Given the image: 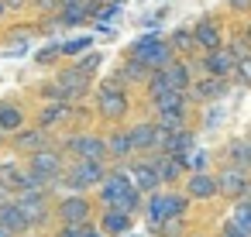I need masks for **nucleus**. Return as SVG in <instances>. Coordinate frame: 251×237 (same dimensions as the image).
Segmentation results:
<instances>
[{
	"label": "nucleus",
	"mask_w": 251,
	"mask_h": 237,
	"mask_svg": "<svg viewBox=\"0 0 251 237\" xmlns=\"http://www.w3.org/2000/svg\"><path fill=\"white\" fill-rule=\"evenodd\" d=\"M107 162H66V172H62V179L55 182L59 189H66V192H83V196H90V189H97L103 179H107Z\"/></svg>",
	"instance_id": "obj_3"
},
{
	"label": "nucleus",
	"mask_w": 251,
	"mask_h": 237,
	"mask_svg": "<svg viewBox=\"0 0 251 237\" xmlns=\"http://www.w3.org/2000/svg\"><path fill=\"white\" fill-rule=\"evenodd\" d=\"M155 124L165 131V134H176L182 127H193L189 124V110H165V114H155Z\"/></svg>",
	"instance_id": "obj_28"
},
{
	"label": "nucleus",
	"mask_w": 251,
	"mask_h": 237,
	"mask_svg": "<svg viewBox=\"0 0 251 237\" xmlns=\"http://www.w3.org/2000/svg\"><path fill=\"white\" fill-rule=\"evenodd\" d=\"M79 117V110H76V103H42L38 107V114H35V127H42V131H59V127H66L69 120H76Z\"/></svg>",
	"instance_id": "obj_11"
},
{
	"label": "nucleus",
	"mask_w": 251,
	"mask_h": 237,
	"mask_svg": "<svg viewBox=\"0 0 251 237\" xmlns=\"http://www.w3.org/2000/svg\"><path fill=\"white\" fill-rule=\"evenodd\" d=\"M0 227L11 230L14 237H28V234H31V230H28V220H25V213L18 210V203H14V199L0 203Z\"/></svg>",
	"instance_id": "obj_23"
},
{
	"label": "nucleus",
	"mask_w": 251,
	"mask_h": 237,
	"mask_svg": "<svg viewBox=\"0 0 251 237\" xmlns=\"http://www.w3.org/2000/svg\"><path fill=\"white\" fill-rule=\"evenodd\" d=\"M155 42H162V35H158V31H148V35H141V38H138V42L127 48V59H138V55H145V52H148Z\"/></svg>",
	"instance_id": "obj_36"
},
{
	"label": "nucleus",
	"mask_w": 251,
	"mask_h": 237,
	"mask_svg": "<svg viewBox=\"0 0 251 237\" xmlns=\"http://www.w3.org/2000/svg\"><path fill=\"white\" fill-rule=\"evenodd\" d=\"M97 220V203L83 192H62L55 199V223H69V227H86Z\"/></svg>",
	"instance_id": "obj_6"
},
{
	"label": "nucleus",
	"mask_w": 251,
	"mask_h": 237,
	"mask_svg": "<svg viewBox=\"0 0 251 237\" xmlns=\"http://www.w3.org/2000/svg\"><path fill=\"white\" fill-rule=\"evenodd\" d=\"M0 237H14V234H11V230H4V227H0Z\"/></svg>",
	"instance_id": "obj_48"
},
{
	"label": "nucleus",
	"mask_w": 251,
	"mask_h": 237,
	"mask_svg": "<svg viewBox=\"0 0 251 237\" xmlns=\"http://www.w3.org/2000/svg\"><path fill=\"white\" fill-rule=\"evenodd\" d=\"M59 59H62L59 42H52V45H45V48H38V52H35V66H55Z\"/></svg>",
	"instance_id": "obj_37"
},
{
	"label": "nucleus",
	"mask_w": 251,
	"mask_h": 237,
	"mask_svg": "<svg viewBox=\"0 0 251 237\" xmlns=\"http://www.w3.org/2000/svg\"><path fill=\"white\" fill-rule=\"evenodd\" d=\"M7 141H11V151H14L18 158H28V155H35V151H42V148L55 144V141H52V134H49V131H42V127H35V124L21 127V131H18V134H11Z\"/></svg>",
	"instance_id": "obj_10"
},
{
	"label": "nucleus",
	"mask_w": 251,
	"mask_h": 237,
	"mask_svg": "<svg viewBox=\"0 0 251 237\" xmlns=\"http://www.w3.org/2000/svg\"><path fill=\"white\" fill-rule=\"evenodd\" d=\"M145 162L155 168V175H158V186H162V189H179V182L189 175V172H186V165H182V158H172V155H148Z\"/></svg>",
	"instance_id": "obj_12"
},
{
	"label": "nucleus",
	"mask_w": 251,
	"mask_h": 237,
	"mask_svg": "<svg viewBox=\"0 0 251 237\" xmlns=\"http://www.w3.org/2000/svg\"><path fill=\"white\" fill-rule=\"evenodd\" d=\"M162 72H165V79H169L172 90H182V93H186V90L193 86V66H189V59H179V55H176Z\"/></svg>",
	"instance_id": "obj_24"
},
{
	"label": "nucleus",
	"mask_w": 251,
	"mask_h": 237,
	"mask_svg": "<svg viewBox=\"0 0 251 237\" xmlns=\"http://www.w3.org/2000/svg\"><path fill=\"white\" fill-rule=\"evenodd\" d=\"M172 86H169V79H165V72H151L148 79H145V93H148V100H155V96H162V93H169Z\"/></svg>",
	"instance_id": "obj_34"
},
{
	"label": "nucleus",
	"mask_w": 251,
	"mask_h": 237,
	"mask_svg": "<svg viewBox=\"0 0 251 237\" xmlns=\"http://www.w3.org/2000/svg\"><path fill=\"white\" fill-rule=\"evenodd\" d=\"M176 59V52H172V45H169V38H162V42H155L145 55H138V62L148 69V72H162L169 62Z\"/></svg>",
	"instance_id": "obj_22"
},
{
	"label": "nucleus",
	"mask_w": 251,
	"mask_h": 237,
	"mask_svg": "<svg viewBox=\"0 0 251 237\" xmlns=\"http://www.w3.org/2000/svg\"><path fill=\"white\" fill-rule=\"evenodd\" d=\"M90 227V223H86ZM86 227H69V223H55V234L52 237H83V230Z\"/></svg>",
	"instance_id": "obj_40"
},
{
	"label": "nucleus",
	"mask_w": 251,
	"mask_h": 237,
	"mask_svg": "<svg viewBox=\"0 0 251 237\" xmlns=\"http://www.w3.org/2000/svg\"><path fill=\"white\" fill-rule=\"evenodd\" d=\"M100 62H103V55H100V52H86V55H79V59H76V66H73V69H76V72H83L86 79H93Z\"/></svg>",
	"instance_id": "obj_33"
},
{
	"label": "nucleus",
	"mask_w": 251,
	"mask_h": 237,
	"mask_svg": "<svg viewBox=\"0 0 251 237\" xmlns=\"http://www.w3.org/2000/svg\"><path fill=\"white\" fill-rule=\"evenodd\" d=\"M0 144H7V134H4V131H0Z\"/></svg>",
	"instance_id": "obj_50"
},
{
	"label": "nucleus",
	"mask_w": 251,
	"mask_h": 237,
	"mask_svg": "<svg viewBox=\"0 0 251 237\" xmlns=\"http://www.w3.org/2000/svg\"><path fill=\"white\" fill-rule=\"evenodd\" d=\"M234 79H241L244 86H251V55L237 62V76H234Z\"/></svg>",
	"instance_id": "obj_41"
},
{
	"label": "nucleus",
	"mask_w": 251,
	"mask_h": 237,
	"mask_svg": "<svg viewBox=\"0 0 251 237\" xmlns=\"http://www.w3.org/2000/svg\"><path fill=\"white\" fill-rule=\"evenodd\" d=\"M234 227H241L244 234H251V199H237L230 206V216H227Z\"/></svg>",
	"instance_id": "obj_31"
},
{
	"label": "nucleus",
	"mask_w": 251,
	"mask_h": 237,
	"mask_svg": "<svg viewBox=\"0 0 251 237\" xmlns=\"http://www.w3.org/2000/svg\"><path fill=\"white\" fill-rule=\"evenodd\" d=\"M189 103H220L227 96V79H217V76H203L196 79L189 90H186Z\"/></svg>",
	"instance_id": "obj_15"
},
{
	"label": "nucleus",
	"mask_w": 251,
	"mask_h": 237,
	"mask_svg": "<svg viewBox=\"0 0 251 237\" xmlns=\"http://www.w3.org/2000/svg\"><path fill=\"white\" fill-rule=\"evenodd\" d=\"M182 192L189 203H210V199H217V175L213 172H189L182 179Z\"/></svg>",
	"instance_id": "obj_14"
},
{
	"label": "nucleus",
	"mask_w": 251,
	"mask_h": 237,
	"mask_svg": "<svg viewBox=\"0 0 251 237\" xmlns=\"http://www.w3.org/2000/svg\"><path fill=\"white\" fill-rule=\"evenodd\" d=\"M14 203H18V210L25 213V220H28V230H31V234H42V230H49V227L55 223V196H52L49 189L18 192V196H14Z\"/></svg>",
	"instance_id": "obj_2"
},
{
	"label": "nucleus",
	"mask_w": 251,
	"mask_h": 237,
	"mask_svg": "<svg viewBox=\"0 0 251 237\" xmlns=\"http://www.w3.org/2000/svg\"><path fill=\"white\" fill-rule=\"evenodd\" d=\"M31 4V0H4V7H7V14H18V11H25Z\"/></svg>",
	"instance_id": "obj_43"
},
{
	"label": "nucleus",
	"mask_w": 251,
	"mask_h": 237,
	"mask_svg": "<svg viewBox=\"0 0 251 237\" xmlns=\"http://www.w3.org/2000/svg\"><path fill=\"white\" fill-rule=\"evenodd\" d=\"M193 148H196V131H193V127H182V131L169 134L165 155H172V158H186V155H189Z\"/></svg>",
	"instance_id": "obj_26"
},
{
	"label": "nucleus",
	"mask_w": 251,
	"mask_h": 237,
	"mask_svg": "<svg viewBox=\"0 0 251 237\" xmlns=\"http://www.w3.org/2000/svg\"><path fill=\"white\" fill-rule=\"evenodd\" d=\"M59 148L69 162H107V141L93 131H73L59 141Z\"/></svg>",
	"instance_id": "obj_5"
},
{
	"label": "nucleus",
	"mask_w": 251,
	"mask_h": 237,
	"mask_svg": "<svg viewBox=\"0 0 251 237\" xmlns=\"http://www.w3.org/2000/svg\"><path fill=\"white\" fill-rule=\"evenodd\" d=\"M97 114H100V120L110 124V127H121V120H127V114H131L127 86H121L114 76L97 86Z\"/></svg>",
	"instance_id": "obj_1"
},
{
	"label": "nucleus",
	"mask_w": 251,
	"mask_h": 237,
	"mask_svg": "<svg viewBox=\"0 0 251 237\" xmlns=\"http://www.w3.org/2000/svg\"><path fill=\"white\" fill-rule=\"evenodd\" d=\"M151 107H155V114H165V110H189V96H186L182 90H169V93L155 96Z\"/></svg>",
	"instance_id": "obj_27"
},
{
	"label": "nucleus",
	"mask_w": 251,
	"mask_h": 237,
	"mask_svg": "<svg viewBox=\"0 0 251 237\" xmlns=\"http://www.w3.org/2000/svg\"><path fill=\"white\" fill-rule=\"evenodd\" d=\"M227 48H230V52H234V59H237V62H241V59H248V55H251V45H248V38H244V35H237V38H234V42H230V45H227Z\"/></svg>",
	"instance_id": "obj_39"
},
{
	"label": "nucleus",
	"mask_w": 251,
	"mask_h": 237,
	"mask_svg": "<svg viewBox=\"0 0 251 237\" xmlns=\"http://www.w3.org/2000/svg\"><path fill=\"white\" fill-rule=\"evenodd\" d=\"M121 14V4L117 0H93V7H90V21H100V28L107 21H114Z\"/></svg>",
	"instance_id": "obj_30"
},
{
	"label": "nucleus",
	"mask_w": 251,
	"mask_h": 237,
	"mask_svg": "<svg viewBox=\"0 0 251 237\" xmlns=\"http://www.w3.org/2000/svg\"><path fill=\"white\" fill-rule=\"evenodd\" d=\"M7 199H14V196H11V189H7L4 182H0V203H7Z\"/></svg>",
	"instance_id": "obj_45"
},
{
	"label": "nucleus",
	"mask_w": 251,
	"mask_h": 237,
	"mask_svg": "<svg viewBox=\"0 0 251 237\" xmlns=\"http://www.w3.org/2000/svg\"><path fill=\"white\" fill-rule=\"evenodd\" d=\"M83 237H103V234H100V230H97V227H93V223H90V227H86V230H83Z\"/></svg>",
	"instance_id": "obj_46"
},
{
	"label": "nucleus",
	"mask_w": 251,
	"mask_h": 237,
	"mask_svg": "<svg viewBox=\"0 0 251 237\" xmlns=\"http://www.w3.org/2000/svg\"><path fill=\"white\" fill-rule=\"evenodd\" d=\"M230 7H234V11H248V7H251V0H230Z\"/></svg>",
	"instance_id": "obj_44"
},
{
	"label": "nucleus",
	"mask_w": 251,
	"mask_h": 237,
	"mask_svg": "<svg viewBox=\"0 0 251 237\" xmlns=\"http://www.w3.org/2000/svg\"><path fill=\"white\" fill-rule=\"evenodd\" d=\"M4 14H7V7H4V0H0V18H4Z\"/></svg>",
	"instance_id": "obj_49"
},
{
	"label": "nucleus",
	"mask_w": 251,
	"mask_h": 237,
	"mask_svg": "<svg viewBox=\"0 0 251 237\" xmlns=\"http://www.w3.org/2000/svg\"><path fill=\"white\" fill-rule=\"evenodd\" d=\"M103 141H107V162H114V165H127V162L134 158L131 141H127V127H114L110 134H103Z\"/></svg>",
	"instance_id": "obj_20"
},
{
	"label": "nucleus",
	"mask_w": 251,
	"mask_h": 237,
	"mask_svg": "<svg viewBox=\"0 0 251 237\" xmlns=\"http://www.w3.org/2000/svg\"><path fill=\"white\" fill-rule=\"evenodd\" d=\"M213 175H217V196H224L227 203H237V199H244L251 192V172H244V168L224 165Z\"/></svg>",
	"instance_id": "obj_8"
},
{
	"label": "nucleus",
	"mask_w": 251,
	"mask_h": 237,
	"mask_svg": "<svg viewBox=\"0 0 251 237\" xmlns=\"http://www.w3.org/2000/svg\"><path fill=\"white\" fill-rule=\"evenodd\" d=\"M148 76H151V72H148L138 59H124V66H117V76H114V79H117L121 86H145Z\"/></svg>",
	"instance_id": "obj_25"
},
{
	"label": "nucleus",
	"mask_w": 251,
	"mask_h": 237,
	"mask_svg": "<svg viewBox=\"0 0 251 237\" xmlns=\"http://www.w3.org/2000/svg\"><path fill=\"white\" fill-rule=\"evenodd\" d=\"M193 45H196V52H213V48H220V45H227L224 42V31H220V24L213 21V18H203L196 28H193Z\"/></svg>",
	"instance_id": "obj_17"
},
{
	"label": "nucleus",
	"mask_w": 251,
	"mask_h": 237,
	"mask_svg": "<svg viewBox=\"0 0 251 237\" xmlns=\"http://www.w3.org/2000/svg\"><path fill=\"white\" fill-rule=\"evenodd\" d=\"M28 237H45V234H28Z\"/></svg>",
	"instance_id": "obj_52"
},
{
	"label": "nucleus",
	"mask_w": 251,
	"mask_h": 237,
	"mask_svg": "<svg viewBox=\"0 0 251 237\" xmlns=\"http://www.w3.org/2000/svg\"><path fill=\"white\" fill-rule=\"evenodd\" d=\"M224 158H227V165L251 172V148H248V141H230L227 151H224Z\"/></svg>",
	"instance_id": "obj_29"
},
{
	"label": "nucleus",
	"mask_w": 251,
	"mask_h": 237,
	"mask_svg": "<svg viewBox=\"0 0 251 237\" xmlns=\"http://www.w3.org/2000/svg\"><path fill=\"white\" fill-rule=\"evenodd\" d=\"M93 227H97L103 237H124V234L134 227V216H124V213H117V210H97Z\"/></svg>",
	"instance_id": "obj_19"
},
{
	"label": "nucleus",
	"mask_w": 251,
	"mask_h": 237,
	"mask_svg": "<svg viewBox=\"0 0 251 237\" xmlns=\"http://www.w3.org/2000/svg\"><path fill=\"white\" fill-rule=\"evenodd\" d=\"M21 127H28V110H25L18 100H0V131L11 138V134H18Z\"/></svg>",
	"instance_id": "obj_21"
},
{
	"label": "nucleus",
	"mask_w": 251,
	"mask_h": 237,
	"mask_svg": "<svg viewBox=\"0 0 251 237\" xmlns=\"http://www.w3.org/2000/svg\"><path fill=\"white\" fill-rule=\"evenodd\" d=\"M169 45H172V52H176L179 59H189V55L196 52V45H193V31H186V28H182V31H176Z\"/></svg>",
	"instance_id": "obj_32"
},
{
	"label": "nucleus",
	"mask_w": 251,
	"mask_h": 237,
	"mask_svg": "<svg viewBox=\"0 0 251 237\" xmlns=\"http://www.w3.org/2000/svg\"><path fill=\"white\" fill-rule=\"evenodd\" d=\"M244 38H248V45H251V24H248V28H244Z\"/></svg>",
	"instance_id": "obj_47"
},
{
	"label": "nucleus",
	"mask_w": 251,
	"mask_h": 237,
	"mask_svg": "<svg viewBox=\"0 0 251 237\" xmlns=\"http://www.w3.org/2000/svg\"><path fill=\"white\" fill-rule=\"evenodd\" d=\"M127 141H131L134 158H148L151 144H155V120H134L127 127Z\"/></svg>",
	"instance_id": "obj_18"
},
{
	"label": "nucleus",
	"mask_w": 251,
	"mask_h": 237,
	"mask_svg": "<svg viewBox=\"0 0 251 237\" xmlns=\"http://www.w3.org/2000/svg\"><path fill=\"white\" fill-rule=\"evenodd\" d=\"M186 237H206V234H186Z\"/></svg>",
	"instance_id": "obj_51"
},
{
	"label": "nucleus",
	"mask_w": 251,
	"mask_h": 237,
	"mask_svg": "<svg viewBox=\"0 0 251 237\" xmlns=\"http://www.w3.org/2000/svg\"><path fill=\"white\" fill-rule=\"evenodd\" d=\"M186 213H189V199L182 189H158V192L145 196V216H148L151 230L158 223H165L172 216H186Z\"/></svg>",
	"instance_id": "obj_4"
},
{
	"label": "nucleus",
	"mask_w": 251,
	"mask_h": 237,
	"mask_svg": "<svg viewBox=\"0 0 251 237\" xmlns=\"http://www.w3.org/2000/svg\"><path fill=\"white\" fill-rule=\"evenodd\" d=\"M248 148H251V134H248Z\"/></svg>",
	"instance_id": "obj_53"
},
{
	"label": "nucleus",
	"mask_w": 251,
	"mask_h": 237,
	"mask_svg": "<svg viewBox=\"0 0 251 237\" xmlns=\"http://www.w3.org/2000/svg\"><path fill=\"white\" fill-rule=\"evenodd\" d=\"M182 165H186V172H210L206 165H210V155L203 151V148H193L186 158H182Z\"/></svg>",
	"instance_id": "obj_35"
},
{
	"label": "nucleus",
	"mask_w": 251,
	"mask_h": 237,
	"mask_svg": "<svg viewBox=\"0 0 251 237\" xmlns=\"http://www.w3.org/2000/svg\"><path fill=\"white\" fill-rule=\"evenodd\" d=\"M124 168H127V175H131V186H134L141 196H151V192H158V189H162V186H158L155 168H151L145 158H131Z\"/></svg>",
	"instance_id": "obj_16"
},
{
	"label": "nucleus",
	"mask_w": 251,
	"mask_h": 237,
	"mask_svg": "<svg viewBox=\"0 0 251 237\" xmlns=\"http://www.w3.org/2000/svg\"><path fill=\"white\" fill-rule=\"evenodd\" d=\"M52 79H55V86L62 90L66 103H79V100H86V96H90V90H93V79H86V76H83V72H76L73 66H62Z\"/></svg>",
	"instance_id": "obj_9"
},
{
	"label": "nucleus",
	"mask_w": 251,
	"mask_h": 237,
	"mask_svg": "<svg viewBox=\"0 0 251 237\" xmlns=\"http://www.w3.org/2000/svg\"><path fill=\"white\" fill-rule=\"evenodd\" d=\"M66 155H62V148L59 144H49V148H42V151H35V155H28L25 158V168L28 172H35V175H42L45 182H49V192L55 189V182L62 179V172H66Z\"/></svg>",
	"instance_id": "obj_7"
},
{
	"label": "nucleus",
	"mask_w": 251,
	"mask_h": 237,
	"mask_svg": "<svg viewBox=\"0 0 251 237\" xmlns=\"http://www.w3.org/2000/svg\"><path fill=\"white\" fill-rule=\"evenodd\" d=\"M90 45H93V38H73V42H59L62 59H66V55H83V52H90Z\"/></svg>",
	"instance_id": "obj_38"
},
{
	"label": "nucleus",
	"mask_w": 251,
	"mask_h": 237,
	"mask_svg": "<svg viewBox=\"0 0 251 237\" xmlns=\"http://www.w3.org/2000/svg\"><path fill=\"white\" fill-rule=\"evenodd\" d=\"M200 66H203V72H206V76H217V79H227V83L237 76V59H234V52H230L227 45H220V48L206 52Z\"/></svg>",
	"instance_id": "obj_13"
},
{
	"label": "nucleus",
	"mask_w": 251,
	"mask_h": 237,
	"mask_svg": "<svg viewBox=\"0 0 251 237\" xmlns=\"http://www.w3.org/2000/svg\"><path fill=\"white\" fill-rule=\"evenodd\" d=\"M217 237H251V234H244L241 227H234L230 220H224V223H220V230H217Z\"/></svg>",
	"instance_id": "obj_42"
}]
</instances>
